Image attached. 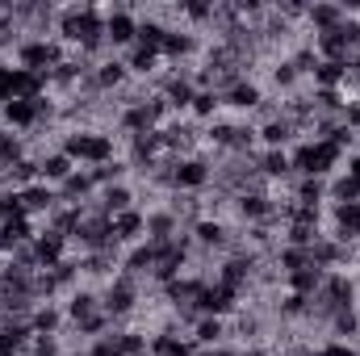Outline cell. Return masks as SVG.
Returning a JSON list of instances; mask_svg holds the SVG:
<instances>
[{"mask_svg": "<svg viewBox=\"0 0 360 356\" xmlns=\"http://www.w3.org/2000/svg\"><path fill=\"white\" fill-rule=\"evenodd\" d=\"M59 151L80 168H96L122 155V143L113 134V126H63L59 130Z\"/></svg>", "mask_w": 360, "mask_h": 356, "instance_id": "cell-1", "label": "cell"}, {"mask_svg": "<svg viewBox=\"0 0 360 356\" xmlns=\"http://www.w3.org/2000/svg\"><path fill=\"white\" fill-rule=\"evenodd\" d=\"M139 302H143V281L130 272H117L109 285H101V306L113 327H130V319L139 314Z\"/></svg>", "mask_w": 360, "mask_h": 356, "instance_id": "cell-2", "label": "cell"}, {"mask_svg": "<svg viewBox=\"0 0 360 356\" xmlns=\"http://www.w3.org/2000/svg\"><path fill=\"white\" fill-rule=\"evenodd\" d=\"M72 51L59 42V38H34V34H25L21 42H17V51H13V68H25V72H38V76H51L63 59H68Z\"/></svg>", "mask_w": 360, "mask_h": 356, "instance_id": "cell-3", "label": "cell"}, {"mask_svg": "<svg viewBox=\"0 0 360 356\" xmlns=\"http://www.w3.org/2000/svg\"><path fill=\"white\" fill-rule=\"evenodd\" d=\"M105 248H117V239H113V218H105L101 210H84V218H80V227L72 231V252L76 256H89V252H105Z\"/></svg>", "mask_w": 360, "mask_h": 356, "instance_id": "cell-4", "label": "cell"}, {"mask_svg": "<svg viewBox=\"0 0 360 356\" xmlns=\"http://www.w3.org/2000/svg\"><path fill=\"white\" fill-rule=\"evenodd\" d=\"M105 42H109L113 55L130 51V46L139 42V8H130V4H109V8H105Z\"/></svg>", "mask_w": 360, "mask_h": 356, "instance_id": "cell-5", "label": "cell"}, {"mask_svg": "<svg viewBox=\"0 0 360 356\" xmlns=\"http://www.w3.org/2000/svg\"><path fill=\"white\" fill-rule=\"evenodd\" d=\"M210 184H214V155L210 151L176 160V193H205Z\"/></svg>", "mask_w": 360, "mask_h": 356, "instance_id": "cell-6", "label": "cell"}, {"mask_svg": "<svg viewBox=\"0 0 360 356\" xmlns=\"http://www.w3.org/2000/svg\"><path fill=\"white\" fill-rule=\"evenodd\" d=\"M243 306V298L235 293V289H226V285H218L214 276L201 285V293H197V314H214V319H231L235 310Z\"/></svg>", "mask_w": 360, "mask_h": 356, "instance_id": "cell-7", "label": "cell"}, {"mask_svg": "<svg viewBox=\"0 0 360 356\" xmlns=\"http://www.w3.org/2000/svg\"><path fill=\"white\" fill-rule=\"evenodd\" d=\"M89 210V205H84ZM92 210H101L105 218H117V214H126V210H139V189L126 180V184H109V189H96V197H92Z\"/></svg>", "mask_w": 360, "mask_h": 356, "instance_id": "cell-8", "label": "cell"}, {"mask_svg": "<svg viewBox=\"0 0 360 356\" xmlns=\"http://www.w3.org/2000/svg\"><path fill=\"white\" fill-rule=\"evenodd\" d=\"M264 96H269V92H264V84H260L256 76H243L239 84H231V89L222 92V109H231L235 117H248Z\"/></svg>", "mask_w": 360, "mask_h": 356, "instance_id": "cell-9", "label": "cell"}, {"mask_svg": "<svg viewBox=\"0 0 360 356\" xmlns=\"http://www.w3.org/2000/svg\"><path fill=\"white\" fill-rule=\"evenodd\" d=\"M34 252H38V268H55L59 260H68V256H72V239L38 222V235H34Z\"/></svg>", "mask_w": 360, "mask_h": 356, "instance_id": "cell-10", "label": "cell"}, {"mask_svg": "<svg viewBox=\"0 0 360 356\" xmlns=\"http://www.w3.org/2000/svg\"><path fill=\"white\" fill-rule=\"evenodd\" d=\"M344 21H348L344 4H331V0L306 4V34H327V30H340Z\"/></svg>", "mask_w": 360, "mask_h": 356, "instance_id": "cell-11", "label": "cell"}, {"mask_svg": "<svg viewBox=\"0 0 360 356\" xmlns=\"http://www.w3.org/2000/svg\"><path fill=\"white\" fill-rule=\"evenodd\" d=\"M21 193V210H25V218H34V222H42L55 205H59V193L51 189V184H30V189H17Z\"/></svg>", "mask_w": 360, "mask_h": 356, "instance_id": "cell-12", "label": "cell"}, {"mask_svg": "<svg viewBox=\"0 0 360 356\" xmlns=\"http://www.w3.org/2000/svg\"><path fill=\"white\" fill-rule=\"evenodd\" d=\"M188 340H193L197 348H222V344L231 340V319H214V314H201V319L193 323Z\"/></svg>", "mask_w": 360, "mask_h": 356, "instance_id": "cell-13", "label": "cell"}, {"mask_svg": "<svg viewBox=\"0 0 360 356\" xmlns=\"http://www.w3.org/2000/svg\"><path fill=\"white\" fill-rule=\"evenodd\" d=\"M143 214H147V239H151V243H172L180 231H188V227L176 222V214H172L164 201H160L155 210H143Z\"/></svg>", "mask_w": 360, "mask_h": 356, "instance_id": "cell-14", "label": "cell"}, {"mask_svg": "<svg viewBox=\"0 0 360 356\" xmlns=\"http://www.w3.org/2000/svg\"><path fill=\"white\" fill-rule=\"evenodd\" d=\"M30 327H34V336H63L68 331L63 302H38L34 314H30Z\"/></svg>", "mask_w": 360, "mask_h": 356, "instance_id": "cell-15", "label": "cell"}, {"mask_svg": "<svg viewBox=\"0 0 360 356\" xmlns=\"http://www.w3.org/2000/svg\"><path fill=\"white\" fill-rule=\"evenodd\" d=\"M113 239H117V248H134V243H143V239H147V214H143V210H126V214H117V218H113Z\"/></svg>", "mask_w": 360, "mask_h": 356, "instance_id": "cell-16", "label": "cell"}, {"mask_svg": "<svg viewBox=\"0 0 360 356\" xmlns=\"http://www.w3.org/2000/svg\"><path fill=\"white\" fill-rule=\"evenodd\" d=\"M72 172H76V164H72L59 147H51V151H42V155H38V180H42V184L59 189V184L72 177Z\"/></svg>", "mask_w": 360, "mask_h": 356, "instance_id": "cell-17", "label": "cell"}, {"mask_svg": "<svg viewBox=\"0 0 360 356\" xmlns=\"http://www.w3.org/2000/svg\"><path fill=\"white\" fill-rule=\"evenodd\" d=\"M168 30H172V25H168L155 8H151V13H139V46H147V51H155V55H160V51H164Z\"/></svg>", "mask_w": 360, "mask_h": 356, "instance_id": "cell-18", "label": "cell"}, {"mask_svg": "<svg viewBox=\"0 0 360 356\" xmlns=\"http://www.w3.org/2000/svg\"><path fill=\"white\" fill-rule=\"evenodd\" d=\"M188 117L205 130L210 122H218L222 117V96L214 89H197V96H193V105H188Z\"/></svg>", "mask_w": 360, "mask_h": 356, "instance_id": "cell-19", "label": "cell"}, {"mask_svg": "<svg viewBox=\"0 0 360 356\" xmlns=\"http://www.w3.org/2000/svg\"><path fill=\"white\" fill-rule=\"evenodd\" d=\"M323 276H327V272H323L319 265H306V268H297V272H289V276H285L281 285H285L289 293H302V298H314V293H319V285H323Z\"/></svg>", "mask_w": 360, "mask_h": 356, "instance_id": "cell-20", "label": "cell"}, {"mask_svg": "<svg viewBox=\"0 0 360 356\" xmlns=\"http://www.w3.org/2000/svg\"><path fill=\"white\" fill-rule=\"evenodd\" d=\"M269 89H276L281 96H289V92H297L302 89V76L293 72V63L289 59H269Z\"/></svg>", "mask_w": 360, "mask_h": 356, "instance_id": "cell-21", "label": "cell"}, {"mask_svg": "<svg viewBox=\"0 0 360 356\" xmlns=\"http://www.w3.org/2000/svg\"><path fill=\"white\" fill-rule=\"evenodd\" d=\"M25 155H30V139L17 134V130H4V126H0V172L13 168V164L25 160Z\"/></svg>", "mask_w": 360, "mask_h": 356, "instance_id": "cell-22", "label": "cell"}, {"mask_svg": "<svg viewBox=\"0 0 360 356\" xmlns=\"http://www.w3.org/2000/svg\"><path fill=\"white\" fill-rule=\"evenodd\" d=\"M89 177H92V184H96V189H109V184H126L134 172H130V164L117 155V160H109V164H96V168H89Z\"/></svg>", "mask_w": 360, "mask_h": 356, "instance_id": "cell-23", "label": "cell"}, {"mask_svg": "<svg viewBox=\"0 0 360 356\" xmlns=\"http://www.w3.org/2000/svg\"><path fill=\"white\" fill-rule=\"evenodd\" d=\"M302 205H327V180L323 177H297L289 189Z\"/></svg>", "mask_w": 360, "mask_h": 356, "instance_id": "cell-24", "label": "cell"}, {"mask_svg": "<svg viewBox=\"0 0 360 356\" xmlns=\"http://www.w3.org/2000/svg\"><path fill=\"white\" fill-rule=\"evenodd\" d=\"M327 201H331V205H344V201H360V184H356L352 177H348L344 168H340L335 177L327 180Z\"/></svg>", "mask_w": 360, "mask_h": 356, "instance_id": "cell-25", "label": "cell"}, {"mask_svg": "<svg viewBox=\"0 0 360 356\" xmlns=\"http://www.w3.org/2000/svg\"><path fill=\"white\" fill-rule=\"evenodd\" d=\"M8 218H25L17 189H0V222H8Z\"/></svg>", "mask_w": 360, "mask_h": 356, "instance_id": "cell-26", "label": "cell"}, {"mask_svg": "<svg viewBox=\"0 0 360 356\" xmlns=\"http://www.w3.org/2000/svg\"><path fill=\"white\" fill-rule=\"evenodd\" d=\"M310 356H360V348L344 340H323V344H310Z\"/></svg>", "mask_w": 360, "mask_h": 356, "instance_id": "cell-27", "label": "cell"}, {"mask_svg": "<svg viewBox=\"0 0 360 356\" xmlns=\"http://www.w3.org/2000/svg\"><path fill=\"white\" fill-rule=\"evenodd\" d=\"M8 101H13V63L0 59V105H8Z\"/></svg>", "mask_w": 360, "mask_h": 356, "instance_id": "cell-28", "label": "cell"}, {"mask_svg": "<svg viewBox=\"0 0 360 356\" xmlns=\"http://www.w3.org/2000/svg\"><path fill=\"white\" fill-rule=\"evenodd\" d=\"M344 126H348L352 134H360V101H348V105H344Z\"/></svg>", "mask_w": 360, "mask_h": 356, "instance_id": "cell-29", "label": "cell"}, {"mask_svg": "<svg viewBox=\"0 0 360 356\" xmlns=\"http://www.w3.org/2000/svg\"><path fill=\"white\" fill-rule=\"evenodd\" d=\"M344 172H348V177H352V180L360 184V151H352V155L344 160Z\"/></svg>", "mask_w": 360, "mask_h": 356, "instance_id": "cell-30", "label": "cell"}, {"mask_svg": "<svg viewBox=\"0 0 360 356\" xmlns=\"http://www.w3.org/2000/svg\"><path fill=\"white\" fill-rule=\"evenodd\" d=\"M197 356H239V348L222 344V348H197Z\"/></svg>", "mask_w": 360, "mask_h": 356, "instance_id": "cell-31", "label": "cell"}, {"mask_svg": "<svg viewBox=\"0 0 360 356\" xmlns=\"http://www.w3.org/2000/svg\"><path fill=\"white\" fill-rule=\"evenodd\" d=\"M239 356H272L264 344H252V348H239Z\"/></svg>", "mask_w": 360, "mask_h": 356, "instance_id": "cell-32", "label": "cell"}]
</instances>
